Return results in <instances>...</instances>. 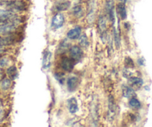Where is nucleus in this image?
Wrapping results in <instances>:
<instances>
[{"label": "nucleus", "mask_w": 152, "mask_h": 127, "mask_svg": "<svg viewBox=\"0 0 152 127\" xmlns=\"http://www.w3.org/2000/svg\"><path fill=\"white\" fill-rule=\"evenodd\" d=\"M8 64V60L7 58H2L0 59V66L1 67L7 66Z\"/></svg>", "instance_id": "nucleus-27"}, {"label": "nucleus", "mask_w": 152, "mask_h": 127, "mask_svg": "<svg viewBox=\"0 0 152 127\" xmlns=\"http://www.w3.org/2000/svg\"><path fill=\"white\" fill-rule=\"evenodd\" d=\"M113 38L114 42H115V45H116V49H119L120 47V35H119V32L116 29V28L113 27Z\"/></svg>", "instance_id": "nucleus-20"}, {"label": "nucleus", "mask_w": 152, "mask_h": 127, "mask_svg": "<svg viewBox=\"0 0 152 127\" xmlns=\"http://www.w3.org/2000/svg\"><path fill=\"white\" fill-rule=\"evenodd\" d=\"M117 13L118 14H119V17H120L122 20H126L127 11H126V7H125V2H121V3L118 4Z\"/></svg>", "instance_id": "nucleus-16"}, {"label": "nucleus", "mask_w": 152, "mask_h": 127, "mask_svg": "<svg viewBox=\"0 0 152 127\" xmlns=\"http://www.w3.org/2000/svg\"><path fill=\"white\" fill-rule=\"evenodd\" d=\"M20 20L18 18L12 21L0 25V35H7L13 32L18 26Z\"/></svg>", "instance_id": "nucleus-1"}, {"label": "nucleus", "mask_w": 152, "mask_h": 127, "mask_svg": "<svg viewBox=\"0 0 152 127\" xmlns=\"http://www.w3.org/2000/svg\"><path fill=\"white\" fill-rule=\"evenodd\" d=\"M10 7L11 9L15 10V11H23L26 9V5L24 2L21 1H15L13 2L12 3L10 4Z\"/></svg>", "instance_id": "nucleus-18"}, {"label": "nucleus", "mask_w": 152, "mask_h": 127, "mask_svg": "<svg viewBox=\"0 0 152 127\" xmlns=\"http://www.w3.org/2000/svg\"><path fill=\"white\" fill-rule=\"evenodd\" d=\"M122 96L125 98H132L136 97V93L134 89L130 86L123 85L122 87Z\"/></svg>", "instance_id": "nucleus-12"}, {"label": "nucleus", "mask_w": 152, "mask_h": 127, "mask_svg": "<svg viewBox=\"0 0 152 127\" xmlns=\"http://www.w3.org/2000/svg\"><path fill=\"white\" fill-rule=\"evenodd\" d=\"M125 64L127 67H128V68H133V67L134 66V61H133L132 59L130 58L129 57H126V58H125Z\"/></svg>", "instance_id": "nucleus-26"}, {"label": "nucleus", "mask_w": 152, "mask_h": 127, "mask_svg": "<svg viewBox=\"0 0 152 127\" xmlns=\"http://www.w3.org/2000/svg\"><path fill=\"white\" fill-rule=\"evenodd\" d=\"M69 111L71 114H75L78 111V106L75 98H70L67 102Z\"/></svg>", "instance_id": "nucleus-15"}, {"label": "nucleus", "mask_w": 152, "mask_h": 127, "mask_svg": "<svg viewBox=\"0 0 152 127\" xmlns=\"http://www.w3.org/2000/svg\"><path fill=\"white\" fill-rule=\"evenodd\" d=\"M55 77L56 78V79L59 81L61 84H62L63 82L65 80V77H64V75L63 73H58L55 74Z\"/></svg>", "instance_id": "nucleus-25"}, {"label": "nucleus", "mask_w": 152, "mask_h": 127, "mask_svg": "<svg viewBox=\"0 0 152 127\" xmlns=\"http://www.w3.org/2000/svg\"><path fill=\"white\" fill-rule=\"evenodd\" d=\"M99 29L101 32V38L103 43L107 40V22L104 17L102 16L99 20Z\"/></svg>", "instance_id": "nucleus-5"}, {"label": "nucleus", "mask_w": 152, "mask_h": 127, "mask_svg": "<svg viewBox=\"0 0 152 127\" xmlns=\"http://www.w3.org/2000/svg\"><path fill=\"white\" fill-rule=\"evenodd\" d=\"M70 5H71V2L68 1V0H61V1H59V2L55 4L53 8V10L56 11V12L66 11L70 7Z\"/></svg>", "instance_id": "nucleus-9"}, {"label": "nucleus", "mask_w": 152, "mask_h": 127, "mask_svg": "<svg viewBox=\"0 0 152 127\" xmlns=\"http://www.w3.org/2000/svg\"><path fill=\"white\" fill-rule=\"evenodd\" d=\"M17 19L14 12L6 10H0V25Z\"/></svg>", "instance_id": "nucleus-2"}, {"label": "nucleus", "mask_w": 152, "mask_h": 127, "mask_svg": "<svg viewBox=\"0 0 152 127\" xmlns=\"http://www.w3.org/2000/svg\"><path fill=\"white\" fill-rule=\"evenodd\" d=\"M2 111L0 109V120H2Z\"/></svg>", "instance_id": "nucleus-30"}, {"label": "nucleus", "mask_w": 152, "mask_h": 127, "mask_svg": "<svg viewBox=\"0 0 152 127\" xmlns=\"http://www.w3.org/2000/svg\"><path fill=\"white\" fill-rule=\"evenodd\" d=\"M7 74L11 79H15L18 76V72L15 66H11L7 70Z\"/></svg>", "instance_id": "nucleus-19"}, {"label": "nucleus", "mask_w": 152, "mask_h": 127, "mask_svg": "<svg viewBox=\"0 0 152 127\" xmlns=\"http://www.w3.org/2000/svg\"><path fill=\"white\" fill-rule=\"evenodd\" d=\"M106 9L110 20L114 26L115 23V11H114L113 0H106Z\"/></svg>", "instance_id": "nucleus-8"}, {"label": "nucleus", "mask_w": 152, "mask_h": 127, "mask_svg": "<svg viewBox=\"0 0 152 127\" xmlns=\"http://www.w3.org/2000/svg\"><path fill=\"white\" fill-rule=\"evenodd\" d=\"M80 45H81L82 47H87L89 45L88 40H87V37H86V35H82L80 37Z\"/></svg>", "instance_id": "nucleus-24"}, {"label": "nucleus", "mask_w": 152, "mask_h": 127, "mask_svg": "<svg viewBox=\"0 0 152 127\" xmlns=\"http://www.w3.org/2000/svg\"><path fill=\"white\" fill-rule=\"evenodd\" d=\"M81 35V28L80 26H76L74 29H70L67 32V37L70 40H76L79 38Z\"/></svg>", "instance_id": "nucleus-10"}, {"label": "nucleus", "mask_w": 152, "mask_h": 127, "mask_svg": "<svg viewBox=\"0 0 152 127\" xmlns=\"http://www.w3.org/2000/svg\"><path fill=\"white\" fill-rule=\"evenodd\" d=\"M2 74V70H1V69H0V75Z\"/></svg>", "instance_id": "nucleus-32"}, {"label": "nucleus", "mask_w": 152, "mask_h": 127, "mask_svg": "<svg viewBox=\"0 0 152 127\" xmlns=\"http://www.w3.org/2000/svg\"><path fill=\"white\" fill-rule=\"evenodd\" d=\"M120 1L122 2H126V0H120Z\"/></svg>", "instance_id": "nucleus-31"}, {"label": "nucleus", "mask_w": 152, "mask_h": 127, "mask_svg": "<svg viewBox=\"0 0 152 127\" xmlns=\"http://www.w3.org/2000/svg\"><path fill=\"white\" fill-rule=\"evenodd\" d=\"M138 62L140 63V65H143V63H144V61H143V58H140V59L138 60Z\"/></svg>", "instance_id": "nucleus-29"}, {"label": "nucleus", "mask_w": 152, "mask_h": 127, "mask_svg": "<svg viewBox=\"0 0 152 127\" xmlns=\"http://www.w3.org/2000/svg\"><path fill=\"white\" fill-rule=\"evenodd\" d=\"M64 21H65L64 16L62 14L58 13L52 18V27L54 28V29H60V28L64 26Z\"/></svg>", "instance_id": "nucleus-7"}, {"label": "nucleus", "mask_w": 152, "mask_h": 127, "mask_svg": "<svg viewBox=\"0 0 152 127\" xmlns=\"http://www.w3.org/2000/svg\"><path fill=\"white\" fill-rule=\"evenodd\" d=\"M129 106L131 108L134 109H139L141 108V103L140 102L137 100L135 97H132V98H130L129 103H128Z\"/></svg>", "instance_id": "nucleus-21"}, {"label": "nucleus", "mask_w": 152, "mask_h": 127, "mask_svg": "<svg viewBox=\"0 0 152 127\" xmlns=\"http://www.w3.org/2000/svg\"><path fill=\"white\" fill-rule=\"evenodd\" d=\"M8 43H9V42H8V40H7V39L1 38V37H0V47L5 46V45L8 44Z\"/></svg>", "instance_id": "nucleus-28"}, {"label": "nucleus", "mask_w": 152, "mask_h": 127, "mask_svg": "<svg viewBox=\"0 0 152 127\" xmlns=\"http://www.w3.org/2000/svg\"><path fill=\"white\" fill-rule=\"evenodd\" d=\"M128 84L132 88L139 89L142 86L143 80L139 77H131L128 79Z\"/></svg>", "instance_id": "nucleus-11"}, {"label": "nucleus", "mask_w": 152, "mask_h": 127, "mask_svg": "<svg viewBox=\"0 0 152 127\" xmlns=\"http://www.w3.org/2000/svg\"><path fill=\"white\" fill-rule=\"evenodd\" d=\"M70 48V43L66 39H64L60 43L59 46H58V52L59 54H62L66 52V51L68 50Z\"/></svg>", "instance_id": "nucleus-17"}, {"label": "nucleus", "mask_w": 152, "mask_h": 127, "mask_svg": "<svg viewBox=\"0 0 152 127\" xmlns=\"http://www.w3.org/2000/svg\"><path fill=\"white\" fill-rule=\"evenodd\" d=\"M72 14L76 17H81L83 16V8L80 5H76L72 8Z\"/></svg>", "instance_id": "nucleus-22"}, {"label": "nucleus", "mask_w": 152, "mask_h": 127, "mask_svg": "<svg viewBox=\"0 0 152 127\" xmlns=\"http://www.w3.org/2000/svg\"><path fill=\"white\" fill-rule=\"evenodd\" d=\"M116 114V104L115 103L113 97L110 95L108 97V117L110 120H113Z\"/></svg>", "instance_id": "nucleus-3"}, {"label": "nucleus", "mask_w": 152, "mask_h": 127, "mask_svg": "<svg viewBox=\"0 0 152 127\" xmlns=\"http://www.w3.org/2000/svg\"><path fill=\"white\" fill-rule=\"evenodd\" d=\"M52 54L50 51H46L43 58V68L44 69H48L52 64Z\"/></svg>", "instance_id": "nucleus-14"}, {"label": "nucleus", "mask_w": 152, "mask_h": 127, "mask_svg": "<svg viewBox=\"0 0 152 127\" xmlns=\"http://www.w3.org/2000/svg\"><path fill=\"white\" fill-rule=\"evenodd\" d=\"M11 81L9 79H4L1 82V87L2 90H8L11 87Z\"/></svg>", "instance_id": "nucleus-23"}, {"label": "nucleus", "mask_w": 152, "mask_h": 127, "mask_svg": "<svg viewBox=\"0 0 152 127\" xmlns=\"http://www.w3.org/2000/svg\"><path fill=\"white\" fill-rule=\"evenodd\" d=\"M75 61L72 59V58H67V57H64L62 58L61 61V66L63 70L68 72H71L75 67Z\"/></svg>", "instance_id": "nucleus-4"}, {"label": "nucleus", "mask_w": 152, "mask_h": 127, "mask_svg": "<svg viewBox=\"0 0 152 127\" xmlns=\"http://www.w3.org/2000/svg\"><path fill=\"white\" fill-rule=\"evenodd\" d=\"M70 56L75 61H79L83 57L82 49L78 46H72L69 50Z\"/></svg>", "instance_id": "nucleus-6"}, {"label": "nucleus", "mask_w": 152, "mask_h": 127, "mask_svg": "<svg viewBox=\"0 0 152 127\" xmlns=\"http://www.w3.org/2000/svg\"><path fill=\"white\" fill-rule=\"evenodd\" d=\"M78 84V78H76L75 76L69 77L67 80V88H68L69 91H74L76 90Z\"/></svg>", "instance_id": "nucleus-13"}]
</instances>
